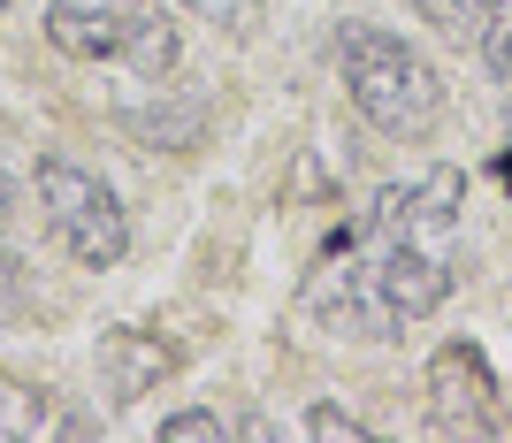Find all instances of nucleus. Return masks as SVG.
<instances>
[{"label":"nucleus","instance_id":"f257e3e1","mask_svg":"<svg viewBox=\"0 0 512 443\" xmlns=\"http://www.w3.org/2000/svg\"><path fill=\"white\" fill-rule=\"evenodd\" d=\"M337 69H344V92H352L367 130L413 146V138H428L444 123V77H436V62L413 54L383 23H337Z\"/></svg>","mask_w":512,"mask_h":443},{"label":"nucleus","instance_id":"f03ea898","mask_svg":"<svg viewBox=\"0 0 512 443\" xmlns=\"http://www.w3.org/2000/svg\"><path fill=\"white\" fill-rule=\"evenodd\" d=\"M46 39L62 46L69 62H123L146 85H161L176 69V54H184L161 0H54L46 8Z\"/></svg>","mask_w":512,"mask_h":443},{"label":"nucleus","instance_id":"7ed1b4c3","mask_svg":"<svg viewBox=\"0 0 512 443\" xmlns=\"http://www.w3.org/2000/svg\"><path fill=\"white\" fill-rule=\"evenodd\" d=\"M39 207H46V230L77 268H115L130 253V222L115 207V191L100 184L92 169H77L69 153H46L39 161Z\"/></svg>","mask_w":512,"mask_h":443},{"label":"nucleus","instance_id":"20e7f679","mask_svg":"<svg viewBox=\"0 0 512 443\" xmlns=\"http://www.w3.org/2000/svg\"><path fill=\"white\" fill-rule=\"evenodd\" d=\"M428 421L436 436H467V443H490V436H512V413H505V390H497L482 344H444L428 359Z\"/></svg>","mask_w":512,"mask_h":443},{"label":"nucleus","instance_id":"39448f33","mask_svg":"<svg viewBox=\"0 0 512 443\" xmlns=\"http://www.w3.org/2000/svg\"><path fill=\"white\" fill-rule=\"evenodd\" d=\"M92 359H100L107 405H138L146 390H161V382L176 375V344L169 337H146V329H107Z\"/></svg>","mask_w":512,"mask_h":443},{"label":"nucleus","instance_id":"423d86ee","mask_svg":"<svg viewBox=\"0 0 512 443\" xmlns=\"http://www.w3.org/2000/svg\"><path fill=\"white\" fill-rule=\"evenodd\" d=\"M62 436H85V421L46 382L0 375V443H62Z\"/></svg>","mask_w":512,"mask_h":443},{"label":"nucleus","instance_id":"0eeeda50","mask_svg":"<svg viewBox=\"0 0 512 443\" xmlns=\"http://www.w3.org/2000/svg\"><path fill=\"white\" fill-rule=\"evenodd\" d=\"M123 130H130V138H146V146H161V153H192V146H199V130H207V100L161 107V115L130 107V115H123Z\"/></svg>","mask_w":512,"mask_h":443},{"label":"nucleus","instance_id":"6e6552de","mask_svg":"<svg viewBox=\"0 0 512 443\" xmlns=\"http://www.w3.org/2000/svg\"><path fill=\"white\" fill-rule=\"evenodd\" d=\"M421 8V23L436 31V39H451V46H482V23H490V8L497 0H413Z\"/></svg>","mask_w":512,"mask_h":443},{"label":"nucleus","instance_id":"1a4fd4ad","mask_svg":"<svg viewBox=\"0 0 512 443\" xmlns=\"http://www.w3.org/2000/svg\"><path fill=\"white\" fill-rule=\"evenodd\" d=\"M192 16L214 23V31H230V39H253L260 16H268V0H192Z\"/></svg>","mask_w":512,"mask_h":443},{"label":"nucleus","instance_id":"9d476101","mask_svg":"<svg viewBox=\"0 0 512 443\" xmlns=\"http://www.w3.org/2000/svg\"><path fill=\"white\" fill-rule=\"evenodd\" d=\"M306 436H314V443H367L375 428H367L360 413H344V405H329V398H321L314 413H306Z\"/></svg>","mask_w":512,"mask_h":443},{"label":"nucleus","instance_id":"9b49d317","mask_svg":"<svg viewBox=\"0 0 512 443\" xmlns=\"http://www.w3.org/2000/svg\"><path fill=\"white\" fill-rule=\"evenodd\" d=\"M482 62H490V77H512V0H497L482 23Z\"/></svg>","mask_w":512,"mask_h":443},{"label":"nucleus","instance_id":"f8f14e48","mask_svg":"<svg viewBox=\"0 0 512 443\" xmlns=\"http://www.w3.org/2000/svg\"><path fill=\"white\" fill-rule=\"evenodd\" d=\"M230 436V421H222V413H169V421H161V443H222Z\"/></svg>","mask_w":512,"mask_h":443},{"label":"nucleus","instance_id":"ddd939ff","mask_svg":"<svg viewBox=\"0 0 512 443\" xmlns=\"http://www.w3.org/2000/svg\"><path fill=\"white\" fill-rule=\"evenodd\" d=\"M23 291H31V283H23V260L0 245V321H16V314H23Z\"/></svg>","mask_w":512,"mask_h":443},{"label":"nucleus","instance_id":"4468645a","mask_svg":"<svg viewBox=\"0 0 512 443\" xmlns=\"http://www.w3.org/2000/svg\"><path fill=\"white\" fill-rule=\"evenodd\" d=\"M8 207H16V184H8V176H0V214H8Z\"/></svg>","mask_w":512,"mask_h":443},{"label":"nucleus","instance_id":"2eb2a0df","mask_svg":"<svg viewBox=\"0 0 512 443\" xmlns=\"http://www.w3.org/2000/svg\"><path fill=\"white\" fill-rule=\"evenodd\" d=\"M497 176H505V191H512V146H505V161H497Z\"/></svg>","mask_w":512,"mask_h":443},{"label":"nucleus","instance_id":"dca6fc26","mask_svg":"<svg viewBox=\"0 0 512 443\" xmlns=\"http://www.w3.org/2000/svg\"><path fill=\"white\" fill-rule=\"evenodd\" d=\"M505 123H512V107H505Z\"/></svg>","mask_w":512,"mask_h":443},{"label":"nucleus","instance_id":"f3484780","mask_svg":"<svg viewBox=\"0 0 512 443\" xmlns=\"http://www.w3.org/2000/svg\"><path fill=\"white\" fill-rule=\"evenodd\" d=\"M0 8H8V0H0Z\"/></svg>","mask_w":512,"mask_h":443}]
</instances>
